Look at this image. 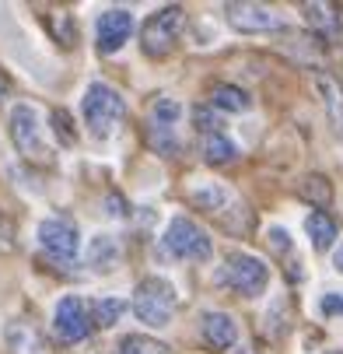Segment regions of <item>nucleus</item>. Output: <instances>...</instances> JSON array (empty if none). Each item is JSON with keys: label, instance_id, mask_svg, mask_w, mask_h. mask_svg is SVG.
I'll return each mask as SVG.
<instances>
[{"label": "nucleus", "instance_id": "nucleus-1", "mask_svg": "<svg viewBox=\"0 0 343 354\" xmlns=\"http://www.w3.org/2000/svg\"><path fill=\"white\" fill-rule=\"evenodd\" d=\"M182 28H186V11L179 4L155 11L151 18L144 21V28H140V49H144V57H151V60L172 57V49L182 39Z\"/></svg>", "mask_w": 343, "mask_h": 354}, {"label": "nucleus", "instance_id": "nucleus-2", "mask_svg": "<svg viewBox=\"0 0 343 354\" xmlns=\"http://www.w3.org/2000/svg\"><path fill=\"white\" fill-rule=\"evenodd\" d=\"M161 252L172 260H196V263H204L210 260V235L196 225L193 218H172L165 235H161Z\"/></svg>", "mask_w": 343, "mask_h": 354}, {"label": "nucleus", "instance_id": "nucleus-3", "mask_svg": "<svg viewBox=\"0 0 343 354\" xmlns=\"http://www.w3.org/2000/svg\"><path fill=\"white\" fill-rule=\"evenodd\" d=\"M126 116V102H123V95L102 81H95L84 95V123L95 137H109L119 120Z\"/></svg>", "mask_w": 343, "mask_h": 354}, {"label": "nucleus", "instance_id": "nucleus-4", "mask_svg": "<svg viewBox=\"0 0 343 354\" xmlns=\"http://www.w3.org/2000/svg\"><path fill=\"white\" fill-rule=\"evenodd\" d=\"M133 313L147 326H165L175 313V288L161 277H144L133 291Z\"/></svg>", "mask_w": 343, "mask_h": 354}, {"label": "nucleus", "instance_id": "nucleus-5", "mask_svg": "<svg viewBox=\"0 0 343 354\" xmlns=\"http://www.w3.org/2000/svg\"><path fill=\"white\" fill-rule=\"evenodd\" d=\"M221 281H224L231 291L245 295V298H256V295H263L266 284H270V267H266L263 260L249 257V252H231V257L224 260Z\"/></svg>", "mask_w": 343, "mask_h": 354}, {"label": "nucleus", "instance_id": "nucleus-6", "mask_svg": "<svg viewBox=\"0 0 343 354\" xmlns=\"http://www.w3.org/2000/svg\"><path fill=\"white\" fill-rule=\"evenodd\" d=\"M224 21H228L235 32H245V35L284 32V28H287L284 15H277V11H273V8H266V4H245V0L224 4Z\"/></svg>", "mask_w": 343, "mask_h": 354}, {"label": "nucleus", "instance_id": "nucleus-7", "mask_svg": "<svg viewBox=\"0 0 343 354\" xmlns=\"http://www.w3.org/2000/svg\"><path fill=\"white\" fill-rule=\"evenodd\" d=\"M11 137L18 144V151L32 162H49V147L42 144V133H39V116L32 106H14L11 109Z\"/></svg>", "mask_w": 343, "mask_h": 354}, {"label": "nucleus", "instance_id": "nucleus-8", "mask_svg": "<svg viewBox=\"0 0 343 354\" xmlns=\"http://www.w3.org/2000/svg\"><path fill=\"white\" fill-rule=\"evenodd\" d=\"M53 330H57V340H63V344H81L91 333V313L77 295L60 298L57 316H53Z\"/></svg>", "mask_w": 343, "mask_h": 354}, {"label": "nucleus", "instance_id": "nucleus-9", "mask_svg": "<svg viewBox=\"0 0 343 354\" xmlns=\"http://www.w3.org/2000/svg\"><path fill=\"white\" fill-rule=\"evenodd\" d=\"M179 113H182V106L175 98H155L151 102V144L161 155H179V140H175Z\"/></svg>", "mask_w": 343, "mask_h": 354}, {"label": "nucleus", "instance_id": "nucleus-10", "mask_svg": "<svg viewBox=\"0 0 343 354\" xmlns=\"http://www.w3.org/2000/svg\"><path fill=\"white\" fill-rule=\"evenodd\" d=\"M39 242L57 263H70L77 257V228L67 218H49L39 225Z\"/></svg>", "mask_w": 343, "mask_h": 354}, {"label": "nucleus", "instance_id": "nucleus-11", "mask_svg": "<svg viewBox=\"0 0 343 354\" xmlns=\"http://www.w3.org/2000/svg\"><path fill=\"white\" fill-rule=\"evenodd\" d=\"M130 32H133V15L126 8L106 11L102 18H98V28H95L98 49H102V53H116V49H123V42L130 39Z\"/></svg>", "mask_w": 343, "mask_h": 354}, {"label": "nucleus", "instance_id": "nucleus-12", "mask_svg": "<svg viewBox=\"0 0 343 354\" xmlns=\"http://www.w3.org/2000/svg\"><path fill=\"white\" fill-rule=\"evenodd\" d=\"M302 15H305V21L312 25L315 35H322L326 42H343V21H340L336 4H326V0H319V4H302Z\"/></svg>", "mask_w": 343, "mask_h": 354}, {"label": "nucleus", "instance_id": "nucleus-13", "mask_svg": "<svg viewBox=\"0 0 343 354\" xmlns=\"http://www.w3.org/2000/svg\"><path fill=\"white\" fill-rule=\"evenodd\" d=\"M315 91H319V102L326 106V116L333 123V133L343 140V88L326 71H319L315 74Z\"/></svg>", "mask_w": 343, "mask_h": 354}, {"label": "nucleus", "instance_id": "nucleus-14", "mask_svg": "<svg viewBox=\"0 0 343 354\" xmlns=\"http://www.w3.org/2000/svg\"><path fill=\"white\" fill-rule=\"evenodd\" d=\"M204 340H207L214 351L235 347V340H238L235 319H231L228 313H207V316H204Z\"/></svg>", "mask_w": 343, "mask_h": 354}, {"label": "nucleus", "instance_id": "nucleus-15", "mask_svg": "<svg viewBox=\"0 0 343 354\" xmlns=\"http://www.w3.org/2000/svg\"><path fill=\"white\" fill-rule=\"evenodd\" d=\"M200 151H204V162H207V165H231V162L238 158V151H235V144L228 140L224 130L204 133V137H200Z\"/></svg>", "mask_w": 343, "mask_h": 354}, {"label": "nucleus", "instance_id": "nucleus-16", "mask_svg": "<svg viewBox=\"0 0 343 354\" xmlns=\"http://www.w3.org/2000/svg\"><path fill=\"white\" fill-rule=\"evenodd\" d=\"M210 102H214L217 109H224V113H245V109L253 106V98L245 95L242 88H235V84L214 81V84H210Z\"/></svg>", "mask_w": 343, "mask_h": 354}, {"label": "nucleus", "instance_id": "nucleus-17", "mask_svg": "<svg viewBox=\"0 0 343 354\" xmlns=\"http://www.w3.org/2000/svg\"><path fill=\"white\" fill-rule=\"evenodd\" d=\"M305 232H308V239H312L315 249H329V245L336 242V235H340L336 221H333L326 211H312V214L305 218Z\"/></svg>", "mask_w": 343, "mask_h": 354}, {"label": "nucleus", "instance_id": "nucleus-18", "mask_svg": "<svg viewBox=\"0 0 343 354\" xmlns=\"http://www.w3.org/2000/svg\"><path fill=\"white\" fill-rule=\"evenodd\" d=\"M186 196H189V204L204 207V211H221V207H228V200H231V193L224 186H217V183H200V186H193Z\"/></svg>", "mask_w": 343, "mask_h": 354}, {"label": "nucleus", "instance_id": "nucleus-19", "mask_svg": "<svg viewBox=\"0 0 343 354\" xmlns=\"http://www.w3.org/2000/svg\"><path fill=\"white\" fill-rule=\"evenodd\" d=\"M298 196L302 200H308L312 207H329V200H333V186H329V179L326 176H305L302 183H298Z\"/></svg>", "mask_w": 343, "mask_h": 354}, {"label": "nucleus", "instance_id": "nucleus-20", "mask_svg": "<svg viewBox=\"0 0 343 354\" xmlns=\"http://www.w3.org/2000/svg\"><path fill=\"white\" fill-rule=\"evenodd\" d=\"M116 263H119V245H116V239L98 235V239L91 242V267H95V270H112Z\"/></svg>", "mask_w": 343, "mask_h": 354}, {"label": "nucleus", "instance_id": "nucleus-21", "mask_svg": "<svg viewBox=\"0 0 343 354\" xmlns=\"http://www.w3.org/2000/svg\"><path fill=\"white\" fill-rule=\"evenodd\" d=\"M46 25H49V32H53V39L60 46H74L77 42V25H74V18L67 11H49L46 15Z\"/></svg>", "mask_w": 343, "mask_h": 354}, {"label": "nucleus", "instance_id": "nucleus-22", "mask_svg": "<svg viewBox=\"0 0 343 354\" xmlns=\"http://www.w3.org/2000/svg\"><path fill=\"white\" fill-rule=\"evenodd\" d=\"M123 309H126L123 298H102V301H95V306H91V326H112V323H119Z\"/></svg>", "mask_w": 343, "mask_h": 354}, {"label": "nucleus", "instance_id": "nucleus-23", "mask_svg": "<svg viewBox=\"0 0 343 354\" xmlns=\"http://www.w3.org/2000/svg\"><path fill=\"white\" fill-rule=\"evenodd\" d=\"M18 249V225L0 211V257H11Z\"/></svg>", "mask_w": 343, "mask_h": 354}, {"label": "nucleus", "instance_id": "nucleus-24", "mask_svg": "<svg viewBox=\"0 0 343 354\" xmlns=\"http://www.w3.org/2000/svg\"><path fill=\"white\" fill-rule=\"evenodd\" d=\"M119 354H165V347L158 340H147V337H126Z\"/></svg>", "mask_w": 343, "mask_h": 354}, {"label": "nucleus", "instance_id": "nucleus-25", "mask_svg": "<svg viewBox=\"0 0 343 354\" xmlns=\"http://www.w3.org/2000/svg\"><path fill=\"white\" fill-rule=\"evenodd\" d=\"M53 130L63 137V144H74V140H77V133L70 130V116H67L63 109H57V113H53Z\"/></svg>", "mask_w": 343, "mask_h": 354}, {"label": "nucleus", "instance_id": "nucleus-26", "mask_svg": "<svg viewBox=\"0 0 343 354\" xmlns=\"http://www.w3.org/2000/svg\"><path fill=\"white\" fill-rule=\"evenodd\" d=\"M322 313H326V316H343V298L326 295V298H322Z\"/></svg>", "mask_w": 343, "mask_h": 354}, {"label": "nucleus", "instance_id": "nucleus-27", "mask_svg": "<svg viewBox=\"0 0 343 354\" xmlns=\"http://www.w3.org/2000/svg\"><path fill=\"white\" fill-rule=\"evenodd\" d=\"M270 242H273L277 252H287V249H291V239H287L284 228H270Z\"/></svg>", "mask_w": 343, "mask_h": 354}, {"label": "nucleus", "instance_id": "nucleus-28", "mask_svg": "<svg viewBox=\"0 0 343 354\" xmlns=\"http://www.w3.org/2000/svg\"><path fill=\"white\" fill-rule=\"evenodd\" d=\"M4 91H8V74L0 71V98H4Z\"/></svg>", "mask_w": 343, "mask_h": 354}, {"label": "nucleus", "instance_id": "nucleus-29", "mask_svg": "<svg viewBox=\"0 0 343 354\" xmlns=\"http://www.w3.org/2000/svg\"><path fill=\"white\" fill-rule=\"evenodd\" d=\"M333 263H336V270L343 274V245H340V252H336V260H333Z\"/></svg>", "mask_w": 343, "mask_h": 354}, {"label": "nucleus", "instance_id": "nucleus-30", "mask_svg": "<svg viewBox=\"0 0 343 354\" xmlns=\"http://www.w3.org/2000/svg\"><path fill=\"white\" fill-rule=\"evenodd\" d=\"M245 354H249V351H245Z\"/></svg>", "mask_w": 343, "mask_h": 354}]
</instances>
